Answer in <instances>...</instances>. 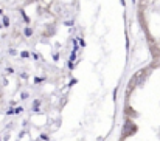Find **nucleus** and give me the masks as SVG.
<instances>
[{"label":"nucleus","mask_w":160,"mask_h":141,"mask_svg":"<svg viewBox=\"0 0 160 141\" xmlns=\"http://www.w3.org/2000/svg\"><path fill=\"white\" fill-rule=\"evenodd\" d=\"M3 25H5V26L9 25V19H8V17H3Z\"/></svg>","instance_id":"nucleus-1"},{"label":"nucleus","mask_w":160,"mask_h":141,"mask_svg":"<svg viewBox=\"0 0 160 141\" xmlns=\"http://www.w3.org/2000/svg\"><path fill=\"white\" fill-rule=\"evenodd\" d=\"M24 33H25V36H31V30H30V28H25Z\"/></svg>","instance_id":"nucleus-2"},{"label":"nucleus","mask_w":160,"mask_h":141,"mask_svg":"<svg viewBox=\"0 0 160 141\" xmlns=\"http://www.w3.org/2000/svg\"><path fill=\"white\" fill-rule=\"evenodd\" d=\"M0 14H2V9H0Z\"/></svg>","instance_id":"nucleus-3"}]
</instances>
